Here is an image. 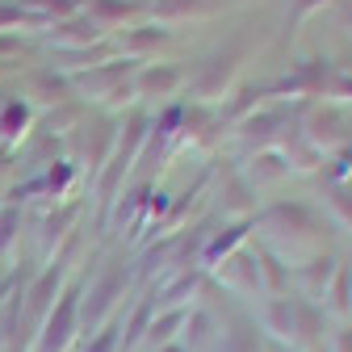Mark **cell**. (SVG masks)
Returning a JSON list of instances; mask_svg holds the SVG:
<instances>
[{
	"label": "cell",
	"instance_id": "cell-1",
	"mask_svg": "<svg viewBox=\"0 0 352 352\" xmlns=\"http://www.w3.org/2000/svg\"><path fill=\"white\" fill-rule=\"evenodd\" d=\"M76 323H80V311H76V289H67V294L55 302L51 319L42 323V344H38V352H63V348H67V340H72V331H76Z\"/></svg>",
	"mask_w": 352,
	"mask_h": 352
},
{
	"label": "cell",
	"instance_id": "cell-2",
	"mask_svg": "<svg viewBox=\"0 0 352 352\" xmlns=\"http://www.w3.org/2000/svg\"><path fill=\"white\" fill-rule=\"evenodd\" d=\"M55 289H59V269H55V273H42V277L21 294V298H25V319H30V323H34V319H42V315L51 311Z\"/></svg>",
	"mask_w": 352,
	"mask_h": 352
},
{
	"label": "cell",
	"instance_id": "cell-3",
	"mask_svg": "<svg viewBox=\"0 0 352 352\" xmlns=\"http://www.w3.org/2000/svg\"><path fill=\"white\" fill-rule=\"evenodd\" d=\"M88 38H93V34H84V25H63L59 34H55V42H59V47H80V42H88Z\"/></svg>",
	"mask_w": 352,
	"mask_h": 352
},
{
	"label": "cell",
	"instance_id": "cell-4",
	"mask_svg": "<svg viewBox=\"0 0 352 352\" xmlns=\"http://www.w3.org/2000/svg\"><path fill=\"white\" fill-rule=\"evenodd\" d=\"M13 235H17V210H5L0 214V252L13 243Z\"/></svg>",
	"mask_w": 352,
	"mask_h": 352
},
{
	"label": "cell",
	"instance_id": "cell-5",
	"mask_svg": "<svg viewBox=\"0 0 352 352\" xmlns=\"http://www.w3.org/2000/svg\"><path fill=\"white\" fill-rule=\"evenodd\" d=\"M113 344H118V336L113 331H101L93 344H88V352H113Z\"/></svg>",
	"mask_w": 352,
	"mask_h": 352
}]
</instances>
